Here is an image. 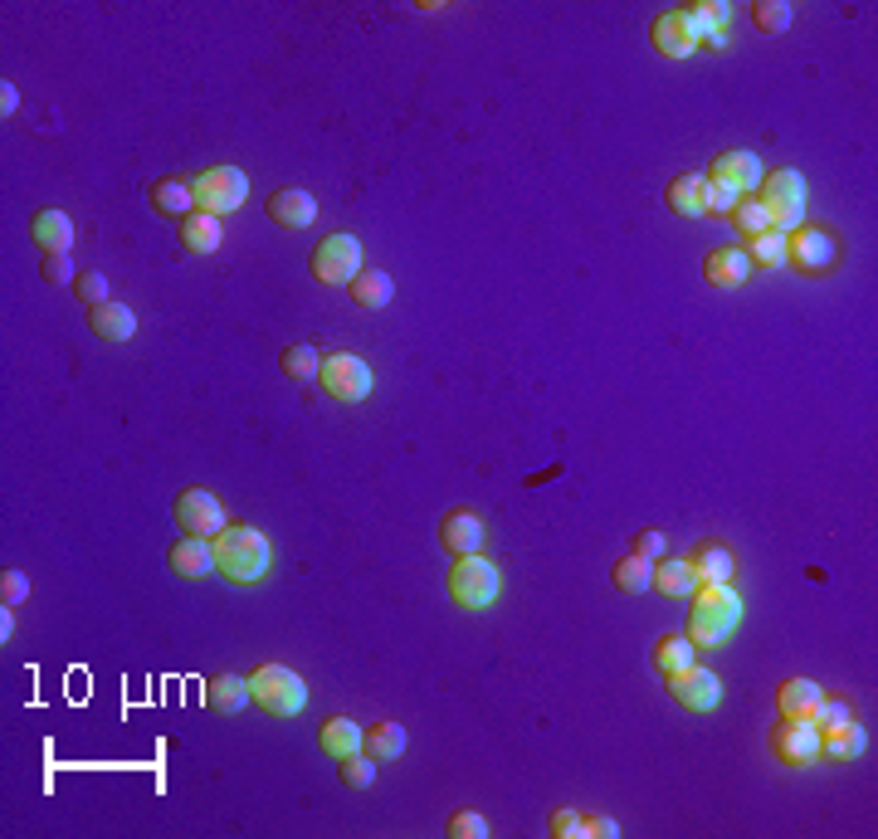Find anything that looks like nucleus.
<instances>
[{"label": "nucleus", "mask_w": 878, "mask_h": 839, "mask_svg": "<svg viewBox=\"0 0 878 839\" xmlns=\"http://www.w3.org/2000/svg\"><path fill=\"white\" fill-rule=\"evenodd\" d=\"M29 229H35V245L45 249V255H69L73 249V225L64 210H39Z\"/></svg>", "instance_id": "20"}, {"label": "nucleus", "mask_w": 878, "mask_h": 839, "mask_svg": "<svg viewBox=\"0 0 878 839\" xmlns=\"http://www.w3.org/2000/svg\"><path fill=\"white\" fill-rule=\"evenodd\" d=\"M88 328L98 332L103 342H132V332H138V312L128 308V303H98V308H88Z\"/></svg>", "instance_id": "18"}, {"label": "nucleus", "mask_w": 878, "mask_h": 839, "mask_svg": "<svg viewBox=\"0 0 878 839\" xmlns=\"http://www.w3.org/2000/svg\"><path fill=\"white\" fill-rule=\"evenodd\" d=\"M361 245L352 235H328L312 249V279L318 283H352L361 274Z\"/></svg>", "instance_id": "8"}, {"label": "nucleus", "mask_w": 878, "mask_h": 839, "mask_svg": "<svg viewBox=\"0 0 878 839\" xmlns=\"http://www.w3.org/2000/svg\"><path fill=\"white\" fill-rule=\"evenodd\" d=\"M732 225H737L747 239H757V235H767V229H771V215H767V205H761L757 196H751V201L741 196L737 210H732Z\"/></svg>", "instance_id": "36"}, {"label": "nucleus", "mask_w": 878, "mask_h": 839, "mask_svg": "<svg viewBox=\"0 0 878 839\" xmlns=\"http://www.w3.org/2000/svg\"><path fill=\"white\" fill-rule=\"evenodd\" d=\"M191 191L195 210H205V215H235L249 196V176L239 166H211V172H201L191 181Z\"/></svg>", "instance_id": "5"}, {"label": "nucleus", "mask_w": 878, "mask_h": 839, "mask_svg": "<svg viewBox=\"0 0 878 839\" xmlns=\"http://www.w3.org/2000/svg\"><path fill=\"white\" fill-rule=\"evenodd\" d=\"M771 752L786 767H815L820 761V728L810 718H781V728L771 732Z\"/></svg>", "instance_id": "10"}, {"label": "nucleus", "mask_w": 878, "mask_h": 839, "mask_svg": "<svg viewBox=\"0 0 878 839\" xmlns=\"http://www.w3.org/2000/svg\"><path fill=\"white\" fill-rule=\"evenodd\" d=\"M751 20H757L761 35H781V29H791V20H796V5H786V0H761V5H751Z\"/></svg>", "instance_id": "35"}, {"label": "nucleus", "mask_w": 878, "mask_h": 839, "mask_svg": "<svg viewBox=\"0 0 878 839\" xmlns=\"http://www.w3.org/2000/svg\"><path fill=\"white\" fill-rule=\"evenodd\" d=\"M20 108V93H15V83H0V113H5V118H10V113H15Z\"/></svg>", "instance_id": "47"}, {"label": "nucleus", "mask_w": 878, "mask_h": 839, "mask_svg": "<svg viewBox=\"0 0 878 839\" xmlns=\"http://www.w3.org/2000/svg\"><path fill=\"white\" fill-rule=\"evenodd\" d=\"M820 684H810V678H786V684L776 688V708L781 718H810L815 702H820Z\"/></svg>", "instance_id": "26"}, {"label": "nucleus", "mask_w": 878, "mask_h": 839, "mask_svg": "<svg viewBox=\"0 0 878 839\" xmlns=\"http://www.w3.org/2000/svg\"><path fill=\"white\" fill-rule=\"evenodd\" d=\"M834 259H840V249H834V239L824 229L800 225L786 235V264H796L800 274H830Z\"/></svg>", "instance_id": "11"}, {"label": "nucleus", "mask_w": 878, "mask_h": 839, "mask_svg": "<svg viewBox=\"0 0 878 839\" xmlns=\"http://www.w3.org/2000/svg\"><path fill=\"white\" fill-rule=\"evenodd\" d=\"M361 742H366V732L357 728L352 718H328L322 722V732H318V747L328 752V757H352V752H361Z\"/></svg>", "instance_id": "23"}, {"label": "nucleus", "mask_w": 878, "mask_h": 839, "mask_svg": "<svg viewBox=\"0 0 878 839\" xmlns=\"http://www.w3.org/2000/svg\"><path fill=\"white\" fill-rule=\"evenodd\" d=\"M737 201H741V196L732 191V186L703 181V215H708V210H713V215H732V210H737Z\"/></svg>", "instance_id": "39"}, {"label": "nucleus", "mask_w": 878, "mask_h": 839, "mask_svg": "<svg viewBox=\"0 0 878 839\" xmlns=\"http://www.w3.org/2000/svg\"><path fill=\"white\" fill-rule=\"evenodd\" d=\"M152 205L162 210V215H176V220L195 215V191H191V181H176V176L156 181V186H152Z\"/></svg>", "instance_id": "27"}, {"label": "nucleus", "mask_w": 878, "mask_h": 839, "mask_svg": "<svg viewBox=\"0 0 878 839\" xmlns=\"http://www.w3.org/2000/svg\"><path fill=\"white\" fill-rule=\"evenodd\" d=\"M342 781H347L352 791H366V785L376 781V757H361V752L342 757Z\"/></svg>", "instance_id": "38"}, {"label": "nucleus", "mask_w": 878, "mask_h": 839, "mask_svg": "<svg viewBox=\"0 0 878 839\" xmlns=\"http://www.w3.org/2000/svg\"><path fill=\"white\" fill-rule=\"evenodd\" d=\"M747 274H751V259H747V249H737V245L713 249V255L703 259V279L713 283V288H737Z\"/></svg>", "instance_id": "19"}, {"label": "nucleus", "mask_w": 878, "mask_h": 839, "mask_svg": "<svg viewBox=\"0 0 878 839\" xmlns=\"http://www.w3.org/2000/svg\"><path fill=\"white\" fill-rule=\"evenodd\" d=\"M269 220L284 229H308L318 220V201L308 191H298V186H284V191L269 196Z\"/></svg>", "instance_id": "14"}, {"label": "nucleus", "mask_w": 878, "mask_h": 839, "mask_svg": "<svg viewBox=\"0 0 878 839\" xmlns=\"http://www.w3.org/2000/svg\"><path fill=\"white\" fill-rule=\"evenodd\" d=\"M864 747H869V732L854 728V722H840V728L820 732V757H830V761H854V757H864Z\"/></svg>", "instance_id": "22"}, {"label": "nucleus", "mask_w": 878, "mask_h": 839, "mask_svg": "<svg viewBox=\"0 0 878 839\" xmlns=\"http://www.w3.org/2000/svg\"><path fill=\"white\" fill-rule=\"evenodd\" d=\"M741 625V595L732 586H698L693 591V615H688V639L703 649L723 645L732 629Z\"/></svg>", "instance_id": "2"}, {"label": "nucleus", "mask_w": 878, "mask_h": 839, "mask_svg": "<svg viewBox=\"0 0 878 839\" xmlns=\"http://www.w3.org/2000/svg\"><path fill=\"white\" fill-rule=\"evenodd\" d=\"M245 702H254V698H249V678H239V674H215L211 684H205V708H215V712H239Z\"/></svg>", "instance_id": "25"}, {"label": "nucleus", "mask_w": 878, "mask_h": 839, "mask_svg": "<svg viewBox=\"0 0 878 839\" xmlns=\"http://www.w3.org/2000/svg\"><path fill=\"white\" fill-rule=\"evenodd\" d=\"M25 595H29L25 571H15V566H10V571H0V605H5V611H15Z\"/></svg>", "instance_id": "42"}, {"label": "nucleus", "mask_w": 878, "mask_h": 839, "mask_svg": "<svg viewBox=\"0 0 878 839\" xmlns=\"http://www.w3.org/2000/svg\"><path fill=\"white\" fill-rule=\"evenodd\" d=\"M284 371L293 376V381H318V371H322V356H318V347H308V342H298V347H288V352H284Z\"/></svg>", "instance_id": "37"}, {"label": "nucleus", "mask_w": 878, "mask_h": 839, "mask_svg": "<svg viewBox=\"0 0 878 839\" xmlns=\"http://www.w3.org/2000/svg\"><path fill=\"white\" fill-rule=\"evenodd\" d=\"M220 239H225V229H220V215H205V210H195V215L181 220V245L191 249V255H215Z\"/></svg>", "instance_id": "24"}, {"label": "nucleus", "mask_w": 878, "mask_h": 839, "mask_svg": "<svg viewBox=\"0 0 878 839\" xmlns=\"http://www.w3.org/2000/svg\"><path fill=\"white\" fill-rule=\"evenodd\" d=\"M650 35H654V49H658V55H664V59H688V55H693V49H698V39L688 35V20H684V10H664V15L654 20V29H650Z\"/></svg>", "instance_id": "17"}, {"label": "nucleus", "mask_w": 878, "mask_h": 839, "mask_svg": "<svg viewBox=\"0 0 878 839\" xmlns=\"http://www.w3.org/2000/svg\"><path fill=\"white\" fill-rule=\"evenodd\" d=\"M166 562H171V571L181 576V581H205V576L215 571V547L205 537H181L166 552Z\"/></svg>", "instance_id": "15"}, {"label": "nucleus", "mask_w": 878, "mask_h": 839, "mask_svg": "<svg viewBox=\"0 0 878 839\" xmlns=\"http://www.w3.org/2000/svg\"><path fill=\"white\" fill-rule=\"evenodd\" d=\"M176 522H181L186 537H220L225 532V508H220V498L211 488H186L181 498H176Z\"/></svg>", "instance_id": "9"}, {"label": "nucleus", "mask_w": 878, "mask_h": 839, "mask_svg": "<svg viewBox=\"0 0 878 839\" xmlns=\"http://www.w3.org/2000/svg\"><path fill=\"white\" fill-rule=\"evenodd\" d=\"M664 552H668V537H664V532H640V537H634V557H644V562H658V557H664Z\"/></svg>", "instance_id": "44"}, {"label": "nucleus", "mask_w": 878, "mask_h": 839, "mask_svg": "<svg viewBox=\"0 0 878 839\" xmlns=\"http://www.w3.org/2000/svg\"><path fill=\"white\" fill-rule=\"evenodd\" d=\"M73 293H79V303H93V308H98V303H108V279H103L98 269H88V274L73 279Z\"/></svg>", "instance_id": "41"}, {"label": "nucleus", "mask_w": 878, "mask_h": 839, "mask_svg": "<svg viewBox=\"0 0 878 839\" xmlns=\"http://www.w3.org/2000/svg\"><path fill=\"white\" fill-rule=\"evenodd\" d=\"M615 586L620 591H630V595H640V591H654V562H644V557H625V562H615Z\"/></svg>", "instance_id": "32"}, {"label": "nucleus", "mask_w": 878, "mask_h": 839, "mask_svg": "<svg viewBox=\"0 0 878 839\" xmlns=\"http://www.w3.org/2000/svg\"><path fill=\"white\" fill-rule=\"evenodd\" d=\"M620 835V825L610 820V815H595V820H585V839H615Z\"/></svg>", "instance_id": "46"}, {"label": "nucleus", "mask_w": 878, "mask_h": 839, "mask_svg": "<svg viewBox=\"0 0 878 839\" xmlns=\"http://www.w3.org/2000/svg\"><path fill=\"white\" fill-rule=\"evenodd\" d=\"M654 591L658 595H693L698 591V576H693V566H688V557L678 562V557H658L654 562Z\"/></svg>", "instance_id": "29"}, {"label": "nucleus", "mask_w": 878, "mask_h": 839, "mask_svg": "<svg viewBox=\"0 0 878 839\" xmlns=\"http://www.w3.org/2000/svg\"><path fill=\"white\" fill-rule=\"evenodd\" d=\"M249 698L264 712H274V718H298L308 708V684L284 664H259L249 674Z\"/></svg>", "instance_id": "3"}, {"label": "nucleus", "mask_w": 878, "mask_h": 839, "mask_svg": "<svg viewBox=\"0 0 878 839\" xmlns=\"http://www.w3.org/2000/svg\"><path fill=\"white\" fill-rule=\"evenodd\" d=\"M347 288H352V303H361V308L376 312V308H385V303H391L395 283H391V274H385V269H361V274L352 279Z\"/></svg>", "instance_id": "28"}, {"label": "nucleus", "mask_w": 878, "mask_h": 839, "mask_svg": "<svg viewBox=\"0 0 878 839\" xmlns=\"http://www.w3.org/2000/svg\"><path fill=\"white\" fill-rule=\"evenodd\" d=\"M668 205L688 220L703 215V176H678V181L668 186Z\"/></svg>", "instance_id": "33"}, {"label": "nucleus", "mask_w": 878, "mask_h": 839, "mask_svg": "<svg viewBox=\"0 0 878 839\" xmlns=\"http://www.w3.org/2000/svg\"><path fill=\"white\" fill-rule=\"evenodd\" d=\"M688 664H693V639H688V635H664V639H658V645H654V669H658V674H684V669Z\"/></svg>", "instance_id": "31"}, {"label": "nucleus", "mask_w": 878, "mask_h": 839, "mask_svg": "<svg viewBox=\"0 0 878 839\" xmlns=\"http://www.w3.org/2000/svg\"><path fill=\"white\" fill-rule=\"evenodd\" d=\"M318 381H322V391H328L332 401L357 405V401H366V395H371L376 376H371V366H366L361 356H352V352H332V356H322Z\"/></svg>", "instance_id": "7"}, {"label": "nucleus", "mask_w": 878, "mask_h": 839, "mask_svg": "<svg viewBox=\"0 0 878 839\" xmlns=\"http://www.w3.org/2000/svg\"><path fill=\"white\" fill-rule=\"evenodd\" d=\"M761 176H767V172H761V162H757L751 152H723V156L713 162V181L732 186L737 196H751V191H757Z\"/></svg>", "instance_id": "16"}, {"label": "nucleus", "mask_w": 878, "mask_h": 839, "mask_svg": "<svg viewBox=\"0 0 878 839\" xmlns=\"http://www.w3.org/2000/svg\"><path fill=\"white\" fill-rule=\"evenodd\" d=\"M668 694H674V702L688 712H713L717 702H723V678H717L713 669L688 664L684 674H668Z\"/></svg>", "instance_id": "12"}, {"label": "nucleus", "mask_w": 878, "mask_h": 839, "mask_svg": "<svg viewBox=\"0 0 878 839\" xmlns=\"http://www.w3.org/2000/svg\"><path fill=\"white\" fill-rule=\"evenodd\" d=\"M547 830L557 839H585V820H581V811H567V805H561V811H551Z\"/></svg>", "instance_id": "43"}, {"label": "nucleus", "mask_w": 878, "mask_h": 839, "mask_svg": "<svg viewBox=\"0 0 878 839\" xmlns=\"http://www.w3.org/2000/svg\"><path fill=\"white\" fill-rule=\"evenodd\" d=\"M488 835V820L478 811H454L449 815V839H484Z\"/></svg>", "instance_id": "40"}, {"label": "nucleus", "mask_w": 878, "mask_h": 839, "mask_svg": "<svg viewBox=\"0 0 878 839\" xmlns=\"http://www.w3.org/2000/svg\"><path fill=\"white\" fill-rule=\"evenodd\" d=\"M747 259L757 269H781V264H786V235H781V229L757 235V239H751V249H747Z\"/></svg>", "instance_id": "34"}, {"label": "nucleus", "mask_w": 878, "mask_h": 839, "mask_svg": "<svg viewBox=\"0 0 878 839\" xmlns=\"http://www.w3.org/2000/svg\"><path fill=\"white\" fill-rule=\"evenodd\" d=\"M215 547V571L229 576L235 586H254L269 571V537L254 528H225L220 537H211Z\"/></svg>", "instance_id": "1"}, {"label": "nucleus", "mask_w": 878, "mask_h": 839, "mask_svg": "<svg viewBox=\"0 0 878 839\" xmlns=\"http://www.w3.org/2000/svg\"><path fill=\"white\" fill-rule=\"evenodd\" d=\"M757 201L767 205L771 215V229H781V235H791V225H805V181L796 172H771L761 176L757 186Z\"/></svg>", "instance_id": "4"}, {"label": "nucleus", "mask_w": 878, "mask_h": 839, "mask_svg": "<svg viewBox=\"0 0 878 839\" xmlns=\"http://www.w3.org/2000/svg\"><path fill=\"white\" fill-rule=\"evenodd\" d=\"M49 283H73L79 274H73V259L69 255H45V269H39Z\"/></svg>", "instance_id": "45"}, {"label": "nucleus", "mask_w": 878, "mask_h": 839, "mask_svg": "<svg viewBox=\"0 0 878 839\" xmlns=\"http://www.w3.org/2000/svg\"><path fill=\"white\" fill-rule=\"evenodd\" d=\"M498 586H503L498 581V566L484 557H459L454 571H449V595L464 611H488L498 601Z\"/></svg>", "instance_id": "6"}, {"label": "nucleus", "mask_w": 878, "mask_h": 839, "mask_svg": "<svg viewBox=\"0 0 878 839\" xmlns=\"http://www.w3.org/2000/svg\"><path fill=\"white\" fill-rule=\"evenodd\" d=\"M484 537H488L484 518L468 512V508H454V512L439 518V542H444L454 557H478V552H484Z\"/></svg>", "instance_id": "13"}, {"label": "nucleus", "mask_w": 878, "mask_h": 839, "mask_svg": "<svg viewBox=\"0 0 878 839\" xmlns=\"http://www.w3.org/2000/svg\"><path fill=\"white\" fill-rule=\"evenodd\" d=\"M361 752L366 757H376V761H395L405 752V728L401 722H376V728H366Z\"/></svg>", "instance_id": "30"}, {"label": "nucleus", "mask_w": 878, "mask_h": 839, "mask_svg": "<svg viewBox=\"0 0 878 839\" xmlns=\"http://www.w3.org/2000/svg\"><path fill=\"white\" fill-rule=\"evenodd\" d=\"M688 566H693L698 586H723V581H732V571H737L732 552H727V547H717V542H703V547H698L693 557H688Z\"/></svg>", "instance_id": "21"}]
</instances>
